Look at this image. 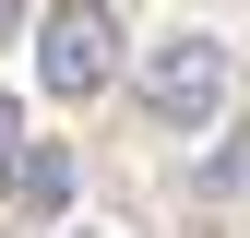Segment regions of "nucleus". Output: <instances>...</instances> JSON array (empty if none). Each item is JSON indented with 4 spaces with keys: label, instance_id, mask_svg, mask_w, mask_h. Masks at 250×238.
I'll use <instances>...</instances> for the list:
<instances>
[{
    "label": "nucleus",
    "instance_id": "nucleus-1",
    "mask_svg": "<svg viewBox=\"0 0 250 238\" xmlns=\"http://www.w3.org/2000/svg\"><path fill=\"white\" fill-rule=\"evenodd\" d=\"M131 96H143V119L191 131V119H214V107H227V48H214L203 24H179V36H155V48L131 60Z\"/></svg>",
    "mask_w": 250,
    "mask_h": 238
},
{
    "label": "nucleus",
    "instance_id": "nucleus-2",
    "mask_svg": "<svg viewBox=\"0 0 250 238\" xmlns=\"http://www.w3.org/2000/svg\"><path fill=\"white\" fill-rule=\"evenodd\" d=\"M36 72H48V96H96V83L119 72V12L107 0H60V12L36 24Z\"/></svg>",
    "mask_w": 250,
    "mask_h": 238
},
{
    "label": "nucleus",
    "instance_id": "nucleus-3",
    "mask_svg": "<svg viewBox=\"0 0 250 238\" xmlns=\"http://www.w3.org/2000/svg\"><path fill=\"white\" fill-rule=\"evenodd\" d=\"M0 178H12V215H60L72 202V143H12Z\"/></svg>",
    "mask_w": 250,
    "mask_h": 238
},
{
    "label": "nucleus",
    "instance_id": "nucleus-4",
    "mask_svg": "<svg viewBox=\"0 0 250 238\" xmlns=\"http://www.w3.org/2000/svg\"><path fill=\"white\" fill-rule=\"evenodd\" d=\"M12 143H24V107H12V96H0V155H12Z\"/></svg>",
    "mask_w": 250,
    "mask_h": 238
},
{
    "label": "nucleus",
    "instance_id": "nucleus-5",
    "mask_svg": "<svg viewBox=\"0 0 250 238\" xmlns=\"http://www.w3.org/2000/svg\"><path fill=\"white\" fill-rule=\"evenodd\" d=\"M12 24H24V0H0V36H12Z\"/></svg>",
    "mask_w": 250,
    "mask_h": 238
},
{
    "label": "nucleus",
    "instance_id": "nucleus-6",
    "mask_svg": "<svg viewBox=\"0 0 250 238\" xmlns=\"http://www.w3.org/2000/svg\"><path fill=\"white\" fill-rule=\"evenodd\" d=\"M60 238H107V226H60Z\"/></svg>",
    "mask_w": 250,
    "mask_h": 238
}]
</instances>
